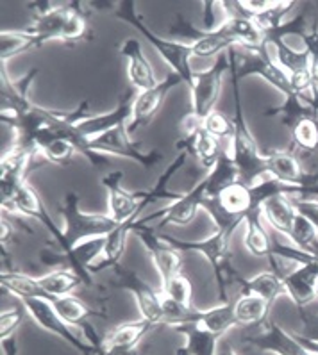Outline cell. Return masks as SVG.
I'll return each instance as SVG.
<instances>
[{"label":"cell","mask_w":318,"mask_h":355,"mask_svg":"<svg viewBox=\"0 0 318 355\" xmlns=\"http://www.w3.org/2000/svg\"><path fill=\"white\" fill-rule=\"evenodd\" d=\"M192 323H197L199 327H202L211 334L222 338L231 329L240 327L235 314V302H224L222 305H217V307L208 311H195Z\"/></svg>","instance_id":"cell-22"},{"label":"cell","mask_w":318,"mask_h":355,"mask_svg":"<svg viewBox=\"0 0 318 355\" xmlns=\"http://www.w3.org/2000/svg\"><path fill=\"white\" fill-rule=\"evenodd\" d=\"M113 13L118 20L126 21V24H129L133 29L138 31L143 38L154 46L156 52L167 61V64L170 67V71L177 73L181 79L185 80V84L192 86L193 73H195V71L192 70V64H190V59L193 58V54L192 46H190L188 43H183L179 42V40H165L161 38V36H158L156 33H152V31L147 27L142 15L136 11L134 2H131V0L118 2L117 9H115Z\"/></svg>","instance_id":"cell-2"},{"label":"cell","mask_w":318,"mask_h":355,"mask_svg":"<svg viewBox=\"0 0 318 355\" xmlns=\"http://www.w3.org/2000/svg\"><path fill=\"white\" fill-rule=\"evenodd\" d=\"M231 76H233V93H235V116H233V120H235V134L231 138L229 154L236 166H238L242 182L252 186L267 175V154H261L254 136L249 130L247 121L243 116L240 80L235 73H231Z\"/></svg>","instance_id":"cell-1"},{"label":"cell","mask_w":318,"mask_h":355,"mask_svg":"<svg viewBox=\"0 0 318 355\" xmlns=\"http://www.w3.org/2000/svg\"><path fill=\"white\" fill-rule=\"evenodd\" d=\"M206 198H208V191H206V182L202 179L195 188H192L185 195H181L177 200L170 202L161 211L151 214L149 218H140L138 223L140 225H145V223L152 222L156 218H161L158 227L168 225V223H172V225H188L190 222L195 220L199 209H202V202Z\"/></svg>","instance_id":"cell-13"},{"label":"cell","mask_w":318,"mask_h":355,"mask_svg":"<svg viewBox=\"0 0 318 355\" xmlns=\"http://www.w3.org/2000/svg\"><path fill=\"white\" fill-rule=\"evenodd\" d=\"M227 58H229V71L235 73L236 77L243 79V77H261L267 80L268 84H272L277 92L283 95L292 96L297 95L295 88H293L292 79L283 68L279 67L276 59H274L272 52L268 49V43L258 49H242V46H235L227 51Z\"/></svg>","instance_id":"cell-4"},{"label":"cell","mask_w":318,"mask_h":355,"mask_svg":"<svg viewBox=\"0 0 318 355\" xmlns=\"http://www.w3.org/2000/svg\"><path fill=\"white\" fill-rule=\"evenodd\" d=\"M229 58L226 52V55H218L210 70L193 73V83L190 86V93H192V111L190 113L197 120L206 121V118L215 111V104H217L220 89H222V79L226 71H229Z\"/></svg>","instance_id":"cell-7"},{"label":"cell","mask_w":318,"mask_h":355,"mask_svg":"<svg viewBox=\"0 0 318 355\" xmlns=\"http://www.w3.org/2000/svg\"><path fill=\"white\" fill-rule=\"evenodd\" d=\"M2 350H4V355H18L17 338H15V336H9V338L2 339Z\"/></svg>","instance_id":"cell-39"},{"label":"cell","mask_w":318,"mask_h":355,"mask_svg":"<svg viewBox=\"0 0 318 355\" xmlns=\"http://www.w3.org/2000/svg\"><path fill=\"white\" fill-rule=\"evenodd\" d=\"M134 98H136V93L127 92L113 111L104 114H90L84 120H81L77 123V130L81 132V136H84L86 139H93L101 134L109 132V130L129 125L131 118H133Z\"/></svg>","instance_id":"cell-15"},{"label":"cell","mask_w":318,"mask_h":355,"mask_svg":"<svg viewBox=\"0 0 318 355\" xmlns=\"http://www.w3.org/2000/svg\"><path fill=\"white\" fill-rule=\"evenodd\" d=\"M177 148L192 154L206 170H211V168L215 166L218 155L222 152L220 139L211 136L206 129H201L195 136H192V138L181 139V141L177 143Z\"/></svg>","instance_id":"cell-24"},{"label":"cell","mask_w":318,"mask_h":355,"mask_svg":"<svg viewBox=\"0 0 318 355\" xmlns=\"http://www.w3.org/2000/svg\"><path fill=\"white\" fill-rule=\"evenodd\" d=\"M235 232L231 230H215L210 238L201 239V241H181V239L172 238V236L161 234V238L167 243H170L174 248L179 252H199L204 255L206 259L210 261L211 268L215 272V279H217L218 295L220 300L229 302L227 298V289L233 282H240V277L236 270L231 264V238Z\"/></svg>","instance_id":"cell-3"},{"label":"cell","mask_w":318,"mask_h":355,"mask_svg":"<svg viewBox=\"0 0 318 355\" xmlns=\"http://www.w3.org/2000/svg\"><path fill=\"white\" fill-rule=\"evenodd\" d=\"M161 293H163L165 298H170V300L177 302V304L192 307V284H190V280L183 273L165 280L163 291Z\"/></svg>","instance_id":"cell-34"},{"label":"cell","mask_w":318,"mask_h":355,"mask_svg":"<svg viewBox=\"0 0 318 355\" xmlns=\"http://www.w3.org/2000/svg\"><path fill=\"white\" fill-rule=\"evenodd\" d=\"M133 232L143 243V247L149 250V254L152 257V263H154L156 270H158L159 277H161L163 282L168 279H172L174 275H179L183 259H181V252L177 248H174L170 243H167L161 236L156 234L154 229L140 225L138 222L134 225Z\"/></svg>","instance_id":"cell-11"},{"label":"cell","mask_w":318,"mask_h":355,"mask_svg":"<svg viewBox=\"0 0 318 355\" xmlns=\"http://www.w3.org/2000/svg\"><path fill=\"white\" fill-rule=\"evenodd\" d=\"M20 302L22 307L26 309V313L29 314L43 330H47V332H51V334L58 336V338H61L63 341H67L70 347H74L83 355H99V350H97V348H93L84 338H79V336L72 330V327L65 322L63 318L59 316L51 300H45V298H22Z\"/></svg>","instance_id":"cell-8"},{"label":"cell","mask_w":318,"mask_h":355,"mask_svg":"<svg viewBox=\"0 0 318 355\" xmlns=\"http://www.w3.org/2000/svg\"><path fill=\"white\" fill-rule=\"evenodd\" d=\"M2 213L20 214V216L38 220V222L42 223L43 227H47V230L51 232L54 241L63 247V229L56 227V223L52 222V218L49 216V213L45 211V205H43L38 191L34 188H31L29 184H26V182L20 186V189H18L17 195L13 197L11 204H9L8 207H2Z\"/></svg>","instance_id":"cell-16"},{"label":"cell","mask_w":318,"mask_h":355,"mask_svg":"<svg viewBox=\"0 0 318 355\" xmlns=\"http://www.w3.org/2000/svg\"><path fill=\"white\" fill-rule=\"evenodd\" d=\"M0 282H2V289L15 295L18 300H22V298H45V300H51L42 289V286H40L38 279L26 275V273L11 272V270L6 272L4 270L0 273Z\"/></svg>","instance_id":"cell-30"},{"label":"cell","mask_w":318,"mask_h":355,"mask_svg":"<svg viewBox=\"0 0 318 355\" xmlns=\"http://www.w3.org/2000/svg\"><path fill=\"white\" fill-rule=\"evenodd\" d=\"M65 220L63 250L70 257V252L86 241L106 236L118 225L108 214L83 213L79 207V195L74 191L67 193L63 205L59 207Z\"/></svg>","instance_id":"cell-5"},{"label":"cell","mask_w":318,"mask_h":355,"mask_svg":"<svg viewBox=\"0 0 318 355\" xmlns=\"http://www.w3.org/2000/svg\"><path fill=\"white\" fill-rule=\"evenodd\" d=\"M40 286L45 291V295L52 300L61 297H68L74 295L77 288L83 284L84 280L77 275L76 272H68V270H54L49 272L47 275L40 277L38 279Z\"/></svg>","instance_id":"cell-29"},{"label":"cell","mask_w":318,"mask_h":355,"mask_svg":"<svg viewBox=\"0 0 318 355\" xmlns=\"http://www.w3.org/2000/svg\"><path fill=\"white\" fill-rule=\"evenodd\" d=\"M84 4H59L54 11L43 15V17L34 18V24L29 27L40 45L59 40V42L76 43L86 36L88 31V20H86V11H81Z\"/></svg>","instance_id":"cell-6"},{"label":"cell","mask_w":318,"mask_h":355,"mask_svg":"<svg viewBox=\"0 0 318 355\" xmlns=\"http://www.w3.org/2000/svg\"><path fill=\"white\" fill-rule=\"evenodd\" d=\"M290 130L295 148L304 154H315L318 150V121L315 118H302Z\"/></svg>","instance_id":"cell-33"},{"label":"cell","mask_w":318,"mask_h":355,"mask_svg":"<svg viewBox=\"0 0 318 355\" xmlns=\"http://www.w3.org/2000/svg\"><path fill=\"white\" fill-rule=\"evenodd\" d=\"M245 248L256 257H267L272 252V238L268 230L263 227V216L261 211H252L245 218Z\"/></svg>","instance_id":"cell-28"},{"label":"cell","mask_w":318,"mask_h":355,"mask_svg":"<svg viewBox=\"0 0 318 355\" xmlns=\"http://www.w3.org/2000/svg\"><path fill=\"white\" fill-rule=\"evenodd\" d=\"M293 205L299 214L308 218L313 223L318 238V198L315 197H292Z\"/></svg>","instance_id":"cell-37"},{"label":"cell","mask_w":318,"mask_h":355,"mask_svg":"<svg viewBox=\"0 0 318 355\" xmlns=\"http://www.w3.org/2000/svg\"><path fill=\"white\" fill-rule=\"evenodd\" d=\"M263 325V330L245 339L251 347L276 355H311L295 336L288 334L286 330H283L274 322L265 320Z\"/></svg>","instance_id":"cell-18"},{"label":"cell","mask_w":318,"mask_h":355,"mask_svg":"<svg viewBox=\"0 0 318 355\" xmlns=\"http://www.w3.org/2000/svg\"><path fill=\"white\" fill-rule=\"evenodd\" d=\"M179 84H185V80L181 79L177 73L170 71L167 79L161 80L156 88L136 93V98H134L133 105V118H131L129 125H127V132L133 134L140 127L149 125L154 120L156 114H158L159 107L163 105L168 93L172 92L176 86H179Z\"/></svg>","instance_id":"cell-12"},{"label":"cell","mask_w":318,"mask_h":355,"mask_svg":"<svg viewBox=\"0 0 318 355\" xmlns=\"http://www.w3.org/2000/svg\"><path fill=\"white\" fill-rule=\"evenodd\" d=\"M24 311L22 309L2 311V316H0V339L15 336L13 332L17 330V327L20 325L22 320H24Z\"/></svg>","instance_id":"cell-38"},{"label":"cell","mask_w":318,"mask_h":355,"mask_svg":"<svg viewBox=\"0 0 318 355\" xmlns=\"http://www.w3.org/2000/svg\"><path fill=\"white\" fill-rule=\"evenodd\" d=\"M240 295H254V297H260L263 300H267L268 304L272 305L276 302L277 297L281 295H286L285 284H283V279H281L277 273L270 272L258 273L252 279H242L240 280Z\"/></svg>","instance_id":"cell-27"},{"label":"cell","mask_w":318,"mask_h":355,"mask_svg":"<svg viewBox=\"0 0 318 355\" xmlns=\"http://www.w3.org/2000/svg\"><path fill=\"white\" fill-rule=\"evenodd\" d=\"M115 275H117L118 286L127 289L134 297L136 307L142 314V320L154 327L161 325L163 323V293L156 291L138 273L127 270V268H122L120 264L115 268Z\"/></svg>","instance_id":"cell-9"},{"label":"cell","mask_w":318,"mask_h":355,"mask_svg":"<svg viewBox=\"0 0 318 355\" xmlns=\"http://www.w3.org/2000/svg\"><path fill=\"white\" fill-rule=\"evenodd\" d=\"M129 136L131 134L127 132V127H118V129L109 130V132H104L101 136H97V138L90 139V145H92L95 152L133 159V161L142 164L143 168H152L161 161V152H142L136 143L131 141Z\"/></svg>","instance_id":"cell-10"},{"label":"cell","mask_w":318,"mask_h":355,"mask_svg":"<svg viewBox=\"0 0 318 355\" xmlns=\"http://www.w3.org/2000/svg\"><path fill=\"white\" fill-rule=\"evenodd\" d=\"M270 304L254 295H240L235 300V314L238 325H258L268 318Z\"/></svg>","instance_id":"cell-32"},{"label":"cell","mask_w":318,"mask_h":355,"mask_svg":"<svg viewBox=\"0 0 318 355\" xmlns=\"http://www.w3.org/2000/svg\"><path fill=\"white\" fill-rule=\"evenodd\" d=\"M204 129L217 139H229L231 141L233 134H235V120L220 111H213L206 118Z\"/></svg>","instance_id":"cell-36"},{"label":"cell","mask_w":318,"mask_h":355,"mask_svg":"<svg viewBox=\"0 0 318 355\" xmlns=\"http://www.w3.org/2000/svg\"><path fill=\"white\" fill-rule=\"evenodd\" d=\"M122 58L127 61V77L136 92H147L158 86V79L152 70V64L142 49V43L136 38H127L118 46Z\"/></svg>","instance_id":"cell-17"},{"label":"cell","mask_w":318,"mask_h":355,"mask_svg":"<svg viewBox=\"0 0 318 355\" xmlns=\"http://www.w3.org/2000/svg\"><path fill=\"white\" fill-rule=\"evenodd\" d=\"M0 227H2V236H0V239H2V245H6L11 239V236H13V227L6 220L4 214H2V220H0Z\"/></svg>","instance_id":"cell-40"},{"label":"cell","mask_w":318,"mask_h":355,"mask_svg":"<svg viewBox=\"0 0 318 355\" xmlns=\"http://www.w3.org/2000/svg\"><path fill=\"white\" fill-rule=\"evenodd\" d=\"M318 279V259L310 261V263L299 264L283 277L286 295L295 302L299 309L306 305L313 304L317 300L315 297V284Z\"/></svg>","instance_id":"cell-20"},{"label":"cell","mask_w":318,"mask_h":355,"mask_svg":"<svg viewBox=\"0 0 318 355\" xmlns=\"http://www.w3.org/2000/svg\"><path fill=\"white\" fill-rule=\"evenodd\" d=\"M74 154H77V150L68 139H54V141L43 146L42 152H40V155H43L47 161L59 164V166L70 164L72 159H74Z\"/></svg>","instance_id":"cell-35"},{"label":"cell","mask_w":318,"mask_h":355,"mask_svg":"<svg viewBox=\"0 0 318 355\" xmlns=\"http://www.w3.org/2000/svg\"><path fill=\"white\" fill-rule=\"evenodd\" d=\"M152 329L154 325L145 320L115 327L102 339L101 355H136V347Z\"/></svg>","instance_id":"cell-19"},{"label":"cell","mask_w":318,"mask_h":355,"mask_svg":"<svg viewBox=\"0 0 318 355\" xmlns=\"http://www.w3.org/2000/svg\"><path fill=\"white\" fill-rule=\"evenodd\" d=\"M267 116L279 118L288 129H292L302 118H315L318 121L317 111H315L313 104H311V98L308 95H301V93L286 96L283 104L268 109Z\"/></svg>","instance_id":"cell-26"},{"label":"cell","mask_w":318,"mask_h":355,"mask_svg":"<svg viewBox=\"0 0 318 355\" xmlns=\"http://www.w3.org/2000/svg\"><path fill=\"white\" fill-rule=\"evenodd\" d=\"M40 42L36 38V34L31 29L24 31H2L0 33V59H2V64H6V61H9L11 58H15L17 54L22 52H27L31 49H38Z\"/></svg>","instance_id":"cell-31"},{"label":"cell","mask_w":318,"mask_h":355,"mask_svg":"<svg viewBox=\"0 0 318 355\" xmlns=\"http://www.w3.org/2000/svg\"><path fill=\"white\" fill-rule=\"evenodd\" d=\"M34 154L29 150H22L17 146H11L9 150L2 152L0 159V202L2 207H8L24 184V177L27 173Z\"/></svg>","instance_id":"cell-14"},{"label":"cell","mask_w":318,"mask_h":355,"mask_svg":"<svg viewBox=\"0 0 318 355\" xmlns=\"http://www.w3.org/2000/svg\"><path fill=\"white\" fill-rule=\"evenodd\" d=\"M177 332L185 336V345L177 352V355H217L218 354V341L220 338L197 323H186V325L176 327Z\"/></svg>","instance_id":"cell-25"},{"label":"cell","mask_w":318,"mask_h":355,"mask_svg":"<svg viewBox=\"0 0 318 355\" xmlns=\"http://www.w3.org/2000/svg\"><path fill=\"white\" fill-rule=\"evenodd\" d=\"M206 182V191H208V198L217 197L218 193L224 191L229 186L236 184V182H242V177H240V170L235 164L233 157H231L229 152H226L222 148L220 155H218L215 166L208 171V175L204 177Z\"/></svg>","instance_id":"cell-23"},{"label":"cell","mask_w":318,"mask_h":355,"mask_svg":"<svg viewBox=\"0 0 318 355\" xmlns=\"http://www.w3.org/2000/svg\"><path fill=\"white\" fill-rule=\"evenodd\" d=\"M315 297H317L318 300V279H317V284H315Z\"/></svg>","instance_id":"cell-42"},{"label":"cell","mask_w":318,"mask_h":355,"mask_svg":"<svg viewBox=\"0 0 318 355\" xmlns=\"http://www.w3.org/2000/svg\"><path fill=\"white\" fill-rule=\"evenodd\" d=\"M297 214V209H295V205L292 202V195H277V197L268 198L261 205V216L268 223V227H272L274 230H277L286 239L292 232Z\"/></svg>","instance_id":"cell-21"},{"label":"cell","mask_w":318,"mask_h":355,"mask_svg":"<svg viewBox=\"0 0 318 355\" xmlns=\"http://www.w3.org/2000/svg\"><path fill=\"white\" fill-rule=\"evenodd\" d=\"M217 355H238V354H236L235 350H231V348H224V350L218 352Z\"/></svg>","instance_id":"cell-41"}]
</instances>
